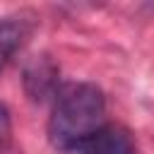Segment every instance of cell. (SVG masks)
<instances>
[{"instance_id":"cell-1","label":"cell","mask_w":154,"mask_h":154,"mask_svg":"<svg viewBox=\"0 0 154 154\" xmlns=\"http://www.w3.org/2000/svg\"><path fill=\"white\" fill-rule=\"evenodd\" d=\"M106 125L103 91L91 82H67L53 99L48 137L58 149H77Z\"/></svg>"},{"instance_id":"cell-5","label":"cell","mask_w":154,"mask_h":154,"mask_svg":"<svg viewBox=\"0 0 154 154\" xmlns=\"http://www.w3.org/2000/svg\"><path fill=\"white\" fill-rule=\"evenodd\" d=\"M12 147V118L7 106L0 101V154H7Z\"/></svg>"},{"instance_id":"cell-4","label":"cell","mask_w":154,"mask_h":154,"mask_svg":"<svg viewBox=\"0 0 154 154\" xmlns=\"http://www.w3.org/2000/svg\"><path fill=\"white\" fill-rule=\"evenodd\" d=\"M29 31H31V24H29V17L24 14L0 19V75L10 63V58L19 51V46L29 36Z\"/></svg>"},{"instance_id":"cell-2","label":"cell","mask_w":154,"mask_h":154,"mask_svg":"<svg viewBox=\"0 0 154 154\" xmlns=\"http://www.w3.org/2000/svg\"><path fill=\"white\" fill-rule=\"evenodd\" d=\"M58 77H60V67L58 63L48 55V53H38L34 55L26 65H24V72H22V84H24V91L26 96L34 101V103H41L46 99H55L60 84H58Z\"/></svg>"},{"instance_id":"cell-3","label":"cell","mask_w":154,"mask_h":154,"mask_svg":"<svg viewBox=\"0 0 154 154\" xmlns=\"http://www.w3.org/2000/svg\"><path fill=\"white\" fill-rule=\"evenodd\" d=\"M79 154H135V144L130 135L118 125H103L99 132L87 137L79 147Z\"/></svg>"}]
</instances>
